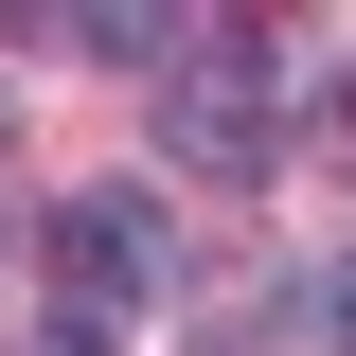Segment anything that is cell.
<instances>
[{"label":"cell","mask_w":356,"mask_h":356,"mask_svg":"<svg viewBox=\"0 0 356 356\" xmlns=\"http://www.w3.org/2000/svg\"><path fill=\"white\" fill-rule=\"evenodd\" d=\"M161 125H178V161H196V178H267L285 89H267V36H250V18H214V36L178 54V107H161Z\"/></svg>","instance_id":"6da1fadb"},{"label":"cell","mask_w":356,"mask_h":356,"mask_svg":"<svg viewBox=\"0 0 356 356\" xmlns=\"http://www.w3.org/2000/svg\"><path fill=\"white\" fill-rule=\"evenodd\" d=\"M339 161H356V89H339Z\"/></svg>","instance_id":"5b68a950"},{"label":"cell","mask_w":356,"mask_h":356,"mask_svg":"<svg viewBox=\"0 0 356 356\" xmlns=\"http://www.w3.org/2000/svg\"><path fill=\"white\" fill-rule=\"evenodd\" d=\"M54 303H72V339H107V321L161 285V196H54Z\"/></svg>","instance_id":"7a4b0ae2"},{"label":"cell","mask_w":356,"mask_h":356,"mask_svg":"<svg viewBox=\"0 0 356 356\" xmlns=\"http://www.w3.org/2000/svg\"><path fill=\"white\" fill-rule=\"evenodd\" d=\"M321 339H339V356H356V250H339V267H321Z\"/></svg>","instance_id":"3957f363"},{"label":"cell","mask_w":356,"mask_h":356,"mask_svg":"<svg viewBox=\"0 0 356 356\" xmlns=\"http://www.w3.org/2000/svg\"><path fill=\"white\" fill-rule=\"evenodd\" d=\"M36 356H89V339H72V321H54V339H36Z\"/></svg>","instance_id":"277c9868"}]
</instances>
